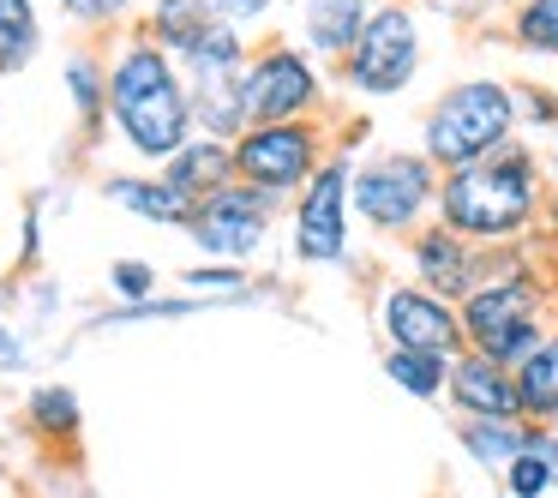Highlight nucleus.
Segmentation results:
<instances>
[{
  "mask_svg": "<svg viewBox=\"0 0 558 498\" xmlns=\"http://www.w3.org/2000/svg\"><path fill=\"white\" fill-rule=\"evenodd\" d=\"M253 54V31L210 19L174 61L186 73V97H193V133L210 138H241L246 109H241V66Z\"/></svg>",
  "mask_w": 558,
  "mask_h": 498,
  "instance_id": "7",
  "label": "nucleus"
},
{
  "mask_svg": "<svg viewBox=\"0 0 558 498\" xmlns=\"http://www.w3.org/2000/svg\"><path fill=\"white\" fill-rule=\"evenodd\" d=\"M61 7V19H73L78 31H90V37H114V31H126L138 19V0H54Z\"/></svg>",
  "mask_w": 558,
  "mask_h": 498,
  "instance_id": "28",
  "label": "nucleus"
},
{
  "mask_svg": "<svg viewBox=\"0 0 558 498\" xmlns=\"http://www.w3.org/2000/svg\"><path fill=\"white\" fill-rule=\"evenodd\" d=\"M517 397H522V414H529V421H553L558 414V318L546 325V337L522 354Z\"/></svg>",
  "mask_w": 558,
  "mask_h": 498,
  "instance_id": "21",
  "label": "nucleus"
},
{
  "mask_svg": "<svg viewBox=\"0 0 558 498\" xmlns=\"http://www.w3.org/2000/svg\"><path fill=\"white\" fill-rule=\"evenodd\" d=\"M157 174L174 186L181 198H205L217 193V186L234 181V138H210V133H193L181 150H169V157L157 162Z\"/></svg>",
  "mask_w": 558,
  "mask_h": 498,
  "instance_id": "16",
  "label": "nucleus"
},
{
  "mask_svg": "<svg viewBox=\"0 0 558 498\" xmlns=\"http://www.w3.org/2000/svg\"><path fill=\"white\" fill-rule=\"evenodd\" d=\"M222 25H241V31H265L270 19L282 13V0H205Z\"/></svg>",
  "mask_w": 558,
  "mask_h": 498,
  "instance_id": "30",
  "label": "nucleus"
},
{
  "mask_svg": "<svg viewBox=\"0 0 558 498\" xmlns=\"http://www.w3.org/2000/svg\"><path fill=\"white\" fill-rule=\"evenodd\" d=\"M43 54V13L37 0H0V78L25 73Z\"/></svg>",
  "mask_w": 558,
  "mask_h": 498,
  "instance_id": "23",
  "label": "nucleus"
},
{
  "mask_svg": "<svg viewBox=\"0 0 558 498\" xmlns=\"http://www.w3.org/2000/svg\"><path fill=\"white\" fill-rule=\"evenodd\" d=\"M102 78H109V133L133 162L157 169L169 150L193 138V97L181 61L157 49L138 25L102 37Z\"/></svg>",
  "mask_w": 558,
  "mask_h": 498,
  "instance_id": "1",
  "label": "nucleus"
},
{
  "mask_svg": "<svg viewBox=\"0 0 558 498\" xmlns=\"http://www.w3.org/2000/svg\"><path fill=\"white\" fill-rule=\"evenodd\" d=\"M282 217L277 193H258L246 181H229L217 193H205L193 210H186V241H193L198 258H217V265H253L258 253L270 246Z\"/></svg>",
  "mask_w": 558,
  "mask_h": 498,
  "instance_id": "11",
  "label": "nucleus"
},
{
  "mask_svg": "<svg viewBox=\"0 0 558 498\" xmlns=\"http://www.w3.org/2000/svg\"><path fill=\"white\" fill-rule=\"evenodd\" d=\"M378 337H385V349H426V354H462V318H457V301H445V294L421 289L414 277L402 282H385L378 289Z\"/></svg>",
  "mask_w": 558,
  "mask_h": 498,
  "instance_id": "12",
  "label": "nucleus"
},
{
  "mask_svg": "<svg viewBox=\"0 0 558 498\" xmlns=\"http://www.w3.org/2000/svg\"><path fill=\"white\" fill-rule=\"evenodd\" d=\"M505 37L517 54L558 61V0H517L510 19H505Z\"/></svg>",
  "mask_w": 558,
  "mask_h": 498,
  "instance_id": "26",
  "label": "nucleus"
},
{
  "mask_svg": "<svg viewBox=\"0 0 558 498\" xmlns=\"http://www.w3.org/2000/svg\"><path fill=\"white\" fill-rule=\"evenodd\" d=\"M157 265H150V258H114L109 265V294L114 301H150V294H157Z\"/></svg>",
  "mask_w": 558,
  "mask_h": 498,
  "instance_id": "29",
  "label": "nucleus"
},
{
  "mask_svg": "<svg viewBox=\"0 0 558 498\" xmlns=\"http://www.w3.org/2000/svg\"><path fill=\"white\" fill-rule=\"evenodd\" d=\"M25 426L43 445H78V433H85V402H78L73 385L43 378V385L25 390Z\"/></svg>",
  "mask_w": 558,
  "mask_h": 498,
  "instance_id": "20",
  "label": "nucleus"
},
{
  "mask_svg": "<svg viewBox=\"0 0 558 498\" xmlns=\"http://www.w3.org/2000/svg\"><path fill=\"white\" fill-rule=\"evenodd\" d=\"M25 366H31L25 337H19V325H7V318H0V373H25Z\"/></svg>",
  "mask_w": 558,
  "mask_h": 498,
  "instance_id": "33",
  "label": "nucleus"
},
{
  "mask_svg": "<svg viewBox=\"0 0 558 498\" xmlns=\"http://www.w3.org/2000/svg\"><path fill=\"white\" fill-rule=\"evenodd\" d=\"M517 85L481 73V78H457L450 90H438L433 109L421 114V157L438 174L462 169V162L493 157L498 145L517 138Z\"/></svg>",
  "mask_w": 558,
  "mask_h": 498,
  "instance_id": "4",
  "label": "nucleus"
},
{
  "mask_svg": "<svg viewBox=\"0 0 558 498\" xmlns=\"http://www.w3.org/2000/svg\"><path fill=\"white\" fill-rule=\"evenodd\" d=\"M385 378L414 402H445V378H450V361L445 354H426V349H385Z\"/></svg>",
  "mask_w": 558,
  "mask_h": 498,
  "instance_id": "24",
  "label": "nucleus"
},
{
  "mask_svg": "<svg viewBox=\"0 0 558 498\" xmlns=\"http://www.w3.org/2000/svg\"><path fill=\"white\" fill-rule=\"evenodd\" d=\"M43 258V210L25 205V217H19V270H37Z\"/></svg>",
  "mask_w": 558,
  "mask_h": 498,
  "instance_id": "32",
  "label": "nucleus"
},
{
  "mask_svg": "<svg viewBox=\"0 0 558 498\" xmlns=\"http://www.w3.org/2000/svg\"><path fill=\"white\" fill-rule=\"evenodd\" d=\"M546 282H553V301H558V246H553V258H546Z\"/></svg>",
  "mask_w": 558,
  "mask_h": 498,
  "instance_id": "35",
  "label": "nucleus"
},
{
  "mask_svg": "<svg viewBox=\"0 0 558 498\" xmlns=\"http://www.w3.org/2000/svg\"><path fill=\"white\" fill-rule=\"evenodd\" d=\"M426 66V31H421V13L409 0H373L361 37L354 49L342 54L330 73L337 85L349 90L354 102H385V97H402V90L421 78Z\"/></svg>",
  "mask_w": 558,
  "mask_h": 498,
  "instance_id": "5",
  "label": "nucleus"
},
{
  "mask_svg": "<svg viewBox=\"0 0 558 498\" xmlns=\"http://www.w3.org/2000/svg\"><path fill=\"white\" fill-rule=\"evenodd\" d=\"M546 426H553V433H558V414H553V421H546Z\"/></svg>",
  "mask_w": 558,
  "mask_h": 498,
  "instance_id": "37",
  "label": "nucleus"
},
{
  "mask_svg": "<svg viewBox=\"0 0 558 498\" xmlns=\"http://www.w3.org/2000/svg\"><path fill=\"white\" fill-rule=\"evenodd\" d=\"M541 174H546V186L558 193V126H546V150H541Z\"/></svg>",
  "mask_w": 558,
  "mask_h": 498,
  "instance_id": "34",
  "label": "nucleus"
},
{
  "mask_svg": "<svg viewBox=\"0 0 558 498\" xmlns=\"http://www.w3.org/2000/svg\"><path fill=\"white\" fill-rule=\"evenodd\" d=\"M402 253H409V277L421 282V289L445 294V301H462V294L486 277V265H493L486 246L450 234L445 222H421V229L402 241Z\"/></svg>",
  "mask_w": 558,
  "mask_h": 498,
  "instance_id": "13",
  "label": "nucleus"
},
{
  "mask_svg": "<svg viewBox=\"0 0 558 498\" xmlns=\"http://www.w3.org/2000/svg\"><path fill=\"white\" fill-rule=\"evenodd\" d=\"M102 198H109L114 210H126V217H138V222H157V229H181L186 210H193V198H181L157 169L102 174Z\"/></svg>",
  "mask_w": 558,
  "mask_h": 498,
  "instance_id": "17",
  "label": "nucleus"
},
{
  "mask_svg": "<svg viewBox=\"0 0 558 498\" xmlns=\"http://www.w3.org/2000/svg\"><path fill=\"white\" fill-rule=\"evenodd\" d=\"M0 133H7V114H0Z\"/></svg>",
  "mask_w": 558,
  "mask_h": 498,
  "instance_id": "38",
  "label": "nucleus"
},
{
  "mask_svg": "<svg viewBox=\"0 0 558 498\" xmlns=\"http://www.w3.org/2000/svg\"><path fill=\"white\" fill-rule=\"evenodd\" d=\"M438 169L421 150H366L349 169V210L385 241H409L421 222H433Z\"/></svg>",
  "mask_w": 558,
  "mask_h": 498,
  "instance_id": "6",
  "label": "nucleus"
},
{
  "mask_svg": "<svg viewBox=\"0 0 558 498\" xmlns=\"http://www.w3.org/2000/svg\"><path fill=\"white\" fill-rule=\"evenodd\" d=\"M210 19H217V13H210L205 0H138V19H133V25L145 31L157 49L181 54L186 42H193L198 31L210 25Z\"/></svg>",
  "mask_w": 558,
  "mask_h": 498,
  "instance_id": "22",
  "label": "nucleus"
},
{
  "mask_svg": "<svg viewBox=\"0 0 558 498\" xmlns=\"http://www.w3.org/2000/svg\"><path fill=\"white\" fill-rule=\"evenodd\" d=\"M546 174H541V150L510 138L493 157L462 162V169L438 174V205L433 222H445L450 234L474 246H529L546 210Z\"/></svg>",
  "mask_w": 558,
  "mask_h": 498,
  "instance_id": "2",
  "label": "nucleus"
},
{
  "mask_svg": "<svg viewBox=\"0 0 558 498\" xmlns=\"http://www.w3.org/2000/svg\"><path fill=\"white\" fill-rule=\"evenodd\" d=\"M517 121L522 126H558V90L553 85H517Z\"/></svg>",
  "mask_w": 558,
  "mask_h": 498,
  "instance_id": "31",
  "label": "nucleus"
},
{
  "mask_svg": "<svg viewBox=\"0 0 558 498\" xmlns=\"http://www.w3.org/2000/svg\"><path fill=\"white\" fill-rule=\"evenodd\" d=\"M349 169H354V145L330 150L313 169V181L294 193V217H289V258L306 270H337L349 265Z\"/></svg>",
  "mask_w": 558,
  "mask_h": 498,
  "instance_id": "10",
  "label": "nucleus"
},
{
  "mask_svg": "<svg viewBox=\"0 0 558 498\" xmlns=\"http://www.w3.org/2000/svg\"><path fill=\"white\" fill-rule=\"evenodd\" d=\"M241 109H246V126L253 121H313V114L330 109L325 66L301 42H282V37L253 42V54L241 66Z\"/></svg>",
  "mask_w": 558,
  "mask_h": 498,
  "instance_id": "9",
  "label": "nucleus"
},
{
  "mask_svg": "<svg viewBox=\"0 0 558 498\" xmlns=\"http://www.w3.org/2000/svg\"><path fill=\"white\" fill-rule=\"evenodd\" d=\"M445 402L457 409V421H510V414H522L517 373L498 366V361H486V354H474V349L450 354Z\"/></svg>",
  "mask_w": 558,
  "mask_h": 498,
  "instance_id": "14",
  "label": "nucleus"
},
{
  "mask_svg": "<svg viewBox=\"0 0 558 498\" xmlns=\"http://www.w3.org/2000/svg\"><path fill=\"white\" fill-rule=\"evenodd\" d=\"M373 0H294V31H301V49L318 66H337L354 49Z\"/></svg>",
  "mask_w": 558,
  "mask_h": 498,
  "instance_id": "15",
  "label": "nucleus"
},
{
  "mask_svg": "<svg viewBox=\"0 0 558 498\" xmlns=\"http://www.w3.org/2000/svg\"><path fill=\"white\" fill-rule=\"evenodd\" d=\"M61 85H66V102H73V121H78V145L97 150L102 133H109V78H102V49L66 54Z\"/></svg>",
  "mask_w": 558,
  "mask_h": 498,
  "instance_id": "18",
  "label": "nucleus"
},
{
  "mask_svg": "<svg viewBox=\"0 0 558 498\" xmlns=\"http://www.w3.org/2000/svg\"><path fill=\"white\" fill-rule=\"evenodd\" d=\"M541 426L546 421H529V414H510V421H457V445L474 469L498 474L505 462H517L541 438Z\"/></svg>",
  "mask_w": 558,
  "mask_h": 498,
  "instance_id": "19",
  "label": "nucleus"
},
{
  "mask_svg": "<svg viewBox=\"0 0 558 498\" xmlns=\"http://www.w3.org/2000/svg\"><path fill=\"white\" fill-rule=\"evenodd\" d=\"M498 474H505V498H546V493H558V433H553V426H541V438H534L517 462H505Z\"/></svg>",
  "mask_w": 558,
  "mask_h": 498,
  "instance_id": "25",
  "label": "nucleus"
},
{
  "mask_svg": "<svg viewBox=\"0 0 558 498\" xmlns=\"http://www.w3.org/2000/svg\"><path fill=\"white\" fill-rule=\"evenodd\" d=\"M486 253H493L486 277L457 301L462 349H474V354H486V361L517 373L522 354L558 318V301H553V282H546V265L529 246H486Z\"/></svg>",
  "mask_w": 558,
  "mask_h": 498,
  "instance_id": "3",
  "label": "nucleus"
},
{
  "mask_svg": "<svg viewBox=\"0 0 558 498\" xmlns=\"http://www.w3.org/2000/svg\"><path fill=\"white\" fill-rule=\"evenodd\" d=\"M330 150H337L330 114H313V121H253L234 138V181L258 186V193H277L289 205Z\"/></svg>",
  "mask_w": 558,
  "mask_h": 498,
  "instance_id": "8",
  "label": "nucleus"
},
{
  "mask_svg": "<svg viewBox=\"0 0 558 498\" xmlns=\"http://www.w3.org/2000/svg\"><path fill=\"white\" fill-rule=\"evenodd\" d=\"M181 289L198 294V301H217V306L258 301L253 282H246V265H217V258H198V265H186V270H181Z\"/></svg>",
  "mask_w": 558,
  "mask_h": 498,
  "instance_id": "27",
  "label": "nucleus"
},
{
  "mask_svg": "<svg viewBox=\"0 0 558 498\" xmlns=\"http://www.w3.org/2000/svg\"><path fill=\"white\" fill-rule=\"evenodd\" d=\"M493 7H517V0H493Z\"/></svg>",
  "mask_w": 558,
  "mask_h": 498,
  "instance_id": "36",
  "label": "nucleus"
}]
</instances>
